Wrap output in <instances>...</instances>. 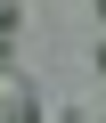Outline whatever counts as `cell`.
Here are the masks:
<instances>
[{
	"instance_id": "cell-1",
	"label": "cell",
	"mask_w": 106,
	"mask_h": 123,
	"mask_svg": "<svg viewBox=\"0 0 106 123\" xmlns=\"http://www.w3.org/2000/svg\"><path fill=\"white\" fill-rule=\"evenodd\" d=\"M0 123H41V90L16 66H0Z\"/></svg>"
},
{
	"instance_id": "cell-2",
	"label": "cell",
	"mask_w": 106,
	"mask_h": 123,
	"mask_svg": "<svg viewBox=\"0 0 106 123\" xmlns=\"http://www.w3.org/2000/svg\"><path fill=\"white\" fill-rule=\"evenodd\" d=\"M16 25H25V0H0V41H8Z\"/></svg>"
},
{
	"instance_id": "cell-3",
	"label": "cell",
	"mask_w": 106,
	"mask_h": 123,
	"mask_svg": "<svg viewBox=\"0 0 106 123\" xmlns=\"http://www.w3.org/2000/svg\"><path fill=\"white\" fill-rule=\"evenodd\" d=\"M98 66H106V25H98Z\"/></svg>"
},
{
	"instance_id": "cell-4",
	"label": "cell",
	"mask_w": 106,
	"mask_h": 123,
	"mask_svg": "<svg viewBox=\"0 0 106 123\" xmlns=\"http://www.w3.org/2000/svg\"><path fill=\"white\" fill-rule=\"evenodd\" d=\"M98 17H106V0H98Z\"/></svg>"
}]
</instances>
